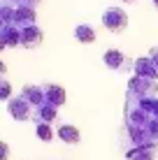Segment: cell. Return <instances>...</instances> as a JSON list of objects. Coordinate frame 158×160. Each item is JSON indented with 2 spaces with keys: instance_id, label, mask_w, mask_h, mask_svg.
Masks as SVG:
<instances>
[{
  "instance_id": "cell-5",
  "label": "cell",
  "mask_w": 158,
  "mask_h": 160,
  "mask_svg": "<svg viewBox=\"0 0 158 160\" xmlns=\"http://www.w3.org/2000/svg\"><path fill=\"white\" fill-rule=\"evenodd\" d=\"M14 26L19 28H28V26H35V5L28 2H16V16H14Z\"/></svg>"
},
{
  "instance_id": "cell-13",
  "label": "cell",
  "mask_w": 158,
  "mask_h": 160,
  "mask_svg": "<svg viewBox=\"0 0 158 160\" xmlns=\"http://www.w3.org/2000/svg\"><path fill=\"white\" fill-rule=\"evenodd\" d=\"M56 116H58V107L49 102L35 109V123H51V121H56Z\"/></svg>"
},
{
  "instance_id": "cell-20",
  "label": "cell",
  "mask_w": 158,
  "mask_h": 160,
  "mask_svg": "<svg viewBox=\"0 0 158 160\" xmlns=\"http://www.w3.org/2000/svg\"><path fill=\"white\" fill-rule=\"evenodd\" d=\"M151 116H154V118H158V100L154 102V112H151Z\"/></svg>"
},
{
  "instance_id": "cell-3",
  "label": "cell",
  "mask_w": 158,
  "mask_h": 160,
  "mask_svg": "<svg viewBox=\"0 0 158 160\" xmlns=\"http://www.w3.org/2000/svg\"><path fill=\"white\" fill-rule=\"evenodd\" d=\"M7 112H9V116H12L14 121H30V118H35V107H33L23 95L12 98V100L7 102Z\"/></svg>"
},
{
  "instance_id": "cell-16",
  "label": "cell",
  "mask_w": 158,
  "mask_h": 160,
  "mask_svg": "<svg viewBox=\"0 0 158 160\" xmlns=\"http://www.w3.org/2000/svg\"><path fill=\"white\" fill-rule=\"evenodd\" d=\"M146 132H149L151 142H154V144H158V118H151V121H149V125H146Z\"/></svg>"
},
{
  "instance_id": "cell-18",
  "label": "cell",
  "mask_w": 158,
  "mask_h": 160,
  "mask_svg": "<svg viewBox=\"0 0 158 160\" xmlns=\"http://www.w3.org/2000/svg\"><path fill=\"white\" fill-rule=\"evenodd\" d=\"M7 158H9V146L3 142V144H0V160H7Z\"/></svg>"
},
{
  "instance_id": "cell-11",
  "label": "cell",
  "mask_w": 158,
  "mask_h": 160,
  "mask_svg": "<svg viewBox=\"0 0 158 160\" xmlns=\"http://www.w3.org/2000/svg\"><path fill=\"white\" fill-rule=\"evenodd\" d=\"M44 95H47V102L54 104V107H61L65 102V88L63 86H56V84H44Z\"/></svg>"
},
{
  "instance_id": "cell-12",
  "label": "cell",
  "mask_w": 158,
  "mask_h": 160,
  "mask_svg": "<svg viewBox=\"0 0 158 160\" xmlns=\"http://www.w3.org/2000/svg\"><path fill=\"white\" fill-rule=\"evenodd\" d=\"M58 139L65 142V144H79L81 135H79V130L74 128V125L63 123V125H58Z\"/></svg>"
},
{
  "instance_id": "cell-15",
  "label": "cell",
  "mask_w": 158,
  "mask_h": 160,
  "mask_svg": "<svg viewBox=\"0 0 158 160\" xmlns=\"http://www.w3.org/2000/svg\"><path fill=\"white\" fill-rule=\"evenodd\" d=\"M35 135H37V139H42V142H51L56 132H54L51 123H37L35 125Z\"/></svg>"
},
{
  "instance_id": "cell-1",
  "label": "cell",
  "mask_w": 158,
  "mask_h": 160,
  "mask_svg": "<svg viewBox=\"0 0 158 160\" xmlns=\"http://www.w3.org/2000/svg\"><path fill=\"white\" fill-rule=\"evenodd\" d=\"M128 95L135 100H158V84L154 79L133 77L128 81Z\"/></svg>"
},
{
  "instance_id": "cell-2",
  "label": "cell",
  "mask_w": 158,
  "mask_h": 160,
  "mask_svg": "<svg viewBox=\"0 0 158 160\" xmlns=\"http://www.w3.org/2000/svg\"><path fill=\"white\" fill-rule=\"evenodd\" d=\"M102 26L110 32H123L128 26V14L121 7H107L102 14Z\"/></svg>"
},
{
  "instance_id": "cell-9",
  "label": "cell",
  "mask_w": 158,
  "mask_h": 160,
  "mask_svg": "<svg viewBox=\"0 0 158 160\" xmlns=\"http://www.w3.org/2000/svg\"><path fill=\"white\" fill-rule=\"evenodd\" d=\"M156 153H158V146L156 144L135 146V148H128V151H126V158L128 160H156Z\"/></svg>"
},
{
  "instance_id": "cell-4",
  "label": "cell",
  "mask_w": 158,
  "mask_h": 160,
  "mask_svg": "<svg viewBox=\"0 0 158 160\" xmlns=\"http://www.w3.org/2000/svg\"><path fill=\"white\" fill-rule=\"evenodd\" d=\"M102 60H105V65L112 70V72H123V70H133V63H135V60L126 58V53H121L119 49H107L105 56H102Z\"/></svg>"
},
{
  "instance_id": "cell-10",
  "label": "cell",
  "mask_w": 158,
  "mask_h": 160,
  "mask_svg": "<svg viewBox=\"0 0 158 160\" xmlns=\"http://www.w3.org/2000/svg\"><path fill=\"white\" fill-rule=\"evenodd\" d=\"M42 40H44V35H42V28H37V26H28V28H23V35H21V47H37Z\"/></svg>"
},
{
  "instance_id": "cell-7",
  "label": "cell",
  "mask_w": 158,
  "mask_h": 160,
  "mask_svg": "<svg viewBox=\"0 0 158 160\" xmlns=\"http://www.w3.org/2000/svg\"><path fill=\"white\" fill-rule=\"evenodd\" d=\"M21 95L28 100L33 107H42V104H47V95H44V86H35V84H26L23 91H21Z\"/></svg>"
},
{
  "instance_id": "cell-23",
  "label": "cell",
  "mask_w": 158,
  "mask_h": 160,
  "mask_svg": "<svg viewBox=\"0 0 158 160\" xmlns=\"http://www.w3.org/2000/svg\"><path fill=\"white\" fill-rule=\"evenodd\" d=\"M154 5H156V7H158V0H154Z\"/></svg>"
},
{
  "instance_id": "cell-17",
  "label": "cell",
  "mask_w": 158,
  "mask_h": 160,
  "mask_svg": "<svg viewBox=\"0 0 158 160\" xmlns=\"http://www.w3.org/2000/svg\"><path fill=\"white\" fill-rule=\"evenodd\" d=\"M0 100H12V86H9L7 79H3V84H0Z\"/></svg>"
},
{
  "instance_id": "cell-21",
  "label": "cell",
  "mask_w": 158,
  "mask_h": 160,
  "mask_svg": "<svg viewBox=\"0 0 158 160\" xmlns=\"http://www.w3.org/2000/svg\"><path fill=\"white\" fill-rule=\"evenodd\" d=\"M23 2H28V5H37L40 0H23Z\"/></svg>"
},
{
  "instance_id": "cell-8",
  "label": "cell",
  "mask_w": 158,
  "mask_h": 160,
  "mask_svg": "<svg viewBox=\"0 0 158 160\" xmlns=\"http://www.w3.org/2000/svg\"><path fill=\"white\" fill-rule=\"evenodd\" d=\"M21 35H23V28L14 23H3V47H19Z\"/></svg>"
},
{
  "instance_id": "cell-22",
  "label": "cell",
  "mask_w": 158,
  "mask_h": 160,
  "mask_svg": "<svg viewBox=\"0 0 158 160\" xmlns=\"http://www.w3.org/2000/svg\"><path fill=\"white\" fill-rule=\"evenodd\" d=\"M123 2H135V0H123Z\"/></svg>"
},
{
  "instance_id": "cell-6",
  "label": "cell",
  "mask_w": 158,
  "mask_h": 160,
  "mask_svg": "<svg viewBox=\"0 0 158 160\" xmlns=\"http://www.w3.org/2000/svg\"><path fill=\"white\" fill-rule=\"evenodd\" d=\"M133 72H135V77H142V79H154V81L158 79V68H156V63L149 56L135 60L133 63Z\"/></svg>"
},
{
  "instance_id": "cell-19",
  "label": "cell",
  "mask_w": 158,
  "mask_h": 160,
  "mask_svg": "<svg viewBox=\"0 0 158 160\" xmlns=\"http://www.w3.org/2000/svg\"><path fill=\"white\" fill-rule=\"evenodd\" d=\"M149 58L154 60V63H156V68H158V47H154V49L149 51Z\"/></svg>"
},
{
  "instance_id": "cell-14",
  "label": "cell",
  "mask_w": 158,
  "mask_h": 160,
  "mask_svg": "<svg viewBox=\"0 0 158 160\" xmlns=\"http://www.w3.org/2000/svg\"><path fill=\"white\" fill-rule=\"evenodd\" d=\"M74 37L81 44H91V42H95V30L89 23H79V26H74Z\"/></svg>"
}]
</instances>
